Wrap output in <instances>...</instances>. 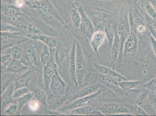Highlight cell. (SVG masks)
Returning <instances> with one entry per match:
<instances>
[{"mask_svg":"<svg viewBox=\"0 0 156 116\" xmlns=\"http://www.w3.org/2000/svg\"><path fill=\"white\" fill-rule=\"evenodd\" d=\"M117 32L119 36L120 48L118 61L121 63L123 56L124 43L128 38L130 32V26L129 12L125 5H122L118 22L117 23Z\"/></svg>","mask_w":156,"mask_h":116,"instance_id":"cell-1","label":"cell"},{"mask_svg":"<svg viewBox=\"0 0 156 116\" xmlns=\"http://www.w3.org/2000/svg\"><path fill=\"white\" fill-rule=\"evenodd\" d=\"M76 74L78 85L80 86L87 73V64L80 42L76 39Z\"/></svg>","mask_w":156,"mask_h":116,"instance_id":"cell-2","label":"cell"},{"mask_svg":"<svg viewBox=\"0 0 156 116\" xmlns=\"http://www.w3.org/2000/svg\"><path fill=\"white\" fill-rule=\"evenodd\" d=\"M29 38L20 32H1V51L7 48L20 45L27 41Z\"/></svg>","mask_w":156,"mask_h":116,"instance_id":"cell-3","label":"cell"},{"mask_svg":"<svg viewBox=\"0 0 156 116\" xmlns=\"http://www.w3.org/2000/svg\"><path fill=\"white\" fill-rule=\"evenodd\" d=\"M129 22L130 32L124 43L123 49V55L126 56H132L136 53L138 46L136 27L130 19Z\"/></svg>","mask_w":156,"mask_h":116,"instance_id":"cell-4","label":"cell"},{"mask_svg":"<svg viewBox=\"0 0 156 116\" xmlns=\"http://www.w3.org/2000/svg\"><path fill=\"white\" fill-rule=\"evenodd\" d=\"M83 9L95 27L108 22L113 18L112 14L103 10L88 8Z\"/></svg>","mask_w":156,"mask_h":116,"instance_id":"cell-5","label":"cell"},{"mask_svg":"<svg viewBox=\"0 0 156 116\" xmlns=\"http://www.w3.org/2000/svg\"><path fill=\"white\" fill-rule=\"evenodd\" d=\"M97 109L105 115H122L127 114L132 115L126 104L106 103L101 104Z\"/></svg>","mask_w":156,"mask_h":116,"instance_id":"cell-6","label":"cell"},{"mask_svg":"<svg viewBox=\"0 0 156 116\" xmlns=\"http://www.w3.org/2000/svg\"><path fill=\"white\" fill-rule=\"evenodd\" d=\"M1 20L15 23L23 15L22 9L14 5L1 3Z\"/></svg>","mask_w":156,"mask_h":116,"instance_id":"cell-7","label":"cell"},{"mask_svg":"<svg viewBox=\"0 0 156 116\" xmlns=\"http://www.w3.org/2000/svg\"><path fill=\"white\" fill-rule=\"evenodd\" d=\"M103 87H102L98 91L93 94L76 99L69 103L66 106L62 107L59 110L61 111H68V110L70 111L77 107L89 105L94 102L96 99L103 92Z\"/></svg>","mask_w":156,"mask_h":116,"instance_id":"cell-8","label":"cell"},{"mask_svg":"<svg viewBox=\"0 0 156 116\" xmlns=\"http://www.w3.org/2000/svg\"><path fill=\"white\" fill-rule=\"evenodd\" d=\"M77 9L81 16V22L79 29L82 34L89 41H90L94 33L96 32L95 27L86 15L83 7H79Z\"/></svg>","mask_w":156,"mask_h":116,"instance_id":"cell-9","label":"cell"},{"mask_svg":"<svg viewBox=\"0 0 156 116\" xmlns=\"http://www.w3.org/2000/svg\"><path fill=\"white\" fill-rule=\"evenodd\" d=\"M35 10L39 17L49 26L58 29H63L66 27V25L62 23L51 14L40 8Z\"/></svg>","mask_w":156,"mask_h":116,"instance_id":"cell-10","label":"cell"},{"mask_svg":"<svg viewBox=\"0 0 156 116\" xmlns=\"http://www.w3.org/2000/svg\"><path fill=\"white\" fill-rule=\"evenodd\" d=\"M117 23H115L113 25L115 31V39L109 53L110 56L111 64L113 70L115 69V65L118 59L120 48V37L117 32Z\"/></svg>","mask_w":156,"mask_h":116,"instance_id":"cell-11","label":"cell"},{"mask_svg":"<svg viewBox=\"0 0 156 116\" xmlns=\"http://www.w3.org/2000/svg\"><path fill=\"white\" fill-rule=\"evenodd\" d=\"M58 67L52 56L50 62L44 66L43 68L44 83L46 90H49L51 79L52 76L58 72Z\"/></svg>","mask_w":156,"mask_h":116,"instance_id":"cell-12","label":"cell"},{"mask_svg":"<svg viewBox=\"0 0 156 116\" xmlns=\"http://www.w3.org/2000/svg\"><path fill=\"white\" fill-rule=\"evenodd\" d=\"M103 87V86L101 83H93L89 84L72 96L69 99V103H70L76 99L93 94Z\"/></svg>","mask_w":156,"mask_h":116,"instance_id":"cell-13","label":"cell"},{"mask_svg":"<svg viewBox=\"0 0 156 116\" xmlns=\"http://www.w3.org/2000/svg\"><path fill=\"white\" fill-rule=\"evenodd\" d=\"M66 84L62 80L58 72H57L51 78L49 90L55 95L62 94L64 91Z\"/></svg>","mask_w":156,"mask_h":116,"instance_id":"cell-14","label":"cell"},{"mask_svg":"<svg viewBox=\"0 0 156 116\" xmlns=\"http://www.w3.org/2000/svg\"><path fill=\"white\" fill-rule=\"evenodd\" d=\"M20 60L24 65L28 68L34 66H39L36 52L33 48H29L24 51Z\"/></svg>","mask_w":156,"mask_h":116,"instance_id":"cell-15","label":"cell"},{"mask_svg":"<svg viewBox=\"0 0 156 116\" xmlns=\"http://www.w3.org/2000/svg\"><path fill=\"white\" fill-rule=\"evenodd\" d=\"M76 39H73L69 56V70L71 80L76 86H78L76 74Z\"/></svg>","mask_w":156,"mask_h":116,"instance_id":"cell-16","label":"cell"},{"mask_svg":"<svg viewBox=\"0 0 156 116\" xmlns=\"http://www.w3.org/2000/svg\"><path fill=\"white\" fill-rule=\"evenodd\" d=\"M106 36L105 32L101 31H96L94 33L90 41L92 49L95 53L98 60L100 59L98 53V49L104 42Z\"/></svg>","mask_w":156,"mask_h":116,"instance_id":"cell-17","label":"cell"},{"mask_svg":"<svg viewBox=\"0 0 156 116\" xmlns=\"http://www.w3.org/2000/svg\"><path fill=\"white\" fill-rule=\"evenodd\" d=\"M94 67L96 69L99 74L102 75L109 76V77L117 78L122 80H127V79L124 76L121 75L119 73L115 71L113 69L102 66L94 62L93 63Z\"/></svg>","mask_w":156,"mask_h":116,"instance_id":"cell-18","label":"cell"},{"mask_svg":"<svg viewBox=\"0 0 156 116\" xmlns=\"http://www.w3.org/2000/svg\"><path fill=\"white\" fill-rule=\"evenodd\" d=\"M72 114L83 115H105V114L97 108L89 105L77 107L70 110Z\"/></svg>","mask_w":156,"mask_h":116,"instance_id":"cell-19","label":"cell"},{"mask_svg":"<svg viewBox=\"0 0 156 116\" xmlns=\"http://www.w3.org/2000/svg\"><path fill=\"white\" fill-rule=\"evenodd\" d=\"M34 75V70H28L19 76L16 80L15 84V90L22 87H26Z\"/></svg>","mask_w":156,"mask_h":116,"instance_id":"cell-20","label":"cell"},{"mask_svg":"<svg viewBox=\"0 0 156 116\" xmlns=\"http://www.w3.org/2000/svg\"><path fill=\"white\" fill-rule=\"evenodd\" d=\"M34 40L41 41L47 45L49 48H57L58 47V40L56 38L46 36L43 34L39 35H31L28 37Z\"/></svg>","mask_w":156,"mask_h":116,"instance_id":"cell-21","label":"cell"},{"mask_svg":"<svg viewBox=\"0 0 156 116\" xmlns=\"http://www.w3.org/2000/svg\"><path fill=\"white\" fill-rule=\"evenodd\" d=\"M29 68L26 67L21 62L20 60L12 59L6 68L8 73H18L27 71Z\"/></svg>","mask_w":156,"mask_h":116,"instance_id":"cell-22","label":"cell"},{"mask_svg":"<svg viewBox=\"0 0 156 116\" xmlns=\"http://www.w3.org/2000/svg\"><path fill=\"white\" fill-rule=\"evenodd\" d=\"M15 90V85L11 84L10 85L5 92L1 96V107L3 108L12 101L13 94Z\"/></svg>","mask_w":156,"mask_h":116,"instance_id":"cell-23","label":"cell"},{"mask_svg":"<svg viewBox=\"0 0 156 116\" xmlns=\"http://www.w3.org/2000/svg\"><path fill=\"white\" fill-rule=\"evenodd\" d=\"M144 80L129 81V80H119L118 84L120 88L124 90H133L141 84Z\"/></svg>","mask_w":156,"mask_h":116,"instance_id":"cell-24","label":"cell"},{"mask_svg":"<svg viewBox=\"0 0 156 116\" xmlns=\"http://www.w3.org/2000/svg\"><path fill=\"white\" fill-rule=\"evenodd\" d=\"M71 20L73 26L79 29L81 22V16L78 9L69 7L68 8Z\"/></svg>","mask_w":156,"mask_h":116,"instance_id":"cell-25","label":"cell"},{"mask_svg":"<svg viewBox=\"0 0 156 116\" xmlns=\"http://www.w3.org/2000/svg\"><path fill=\"white\" fill-rule=\"evenodd\" d=\"M104 29L106 36L108 42L109 53L110 52L115 39V31L113 25L111 24L106 23L105 25Z\"/></svg>","mask_w":156,"mask_h":116,"instance_id":"cell-26","label":"cell"},{"mask_svg":"<svg viewBox=\"0 0 156 116\" xmlns=\"http://www.w3.org/2000/svg\"><path fill=\"white\" fill-rule=\"evenodd\" d=\"M66 54L67 51L65 48L59 46L56 48L54 60L58 67H60L61 65L66 57Z\"/></svg>","mask_w":156,"mask_h":116,"instance_id":"cell-27","label":"cell"},{"mask_svg":"<svg viewBox=\"0 0 156 116\" xmlns=\"http://www.w3.org/2000/svg\"><path fill=\"white\" fill-rule=\"evenodd\" d=\"M51 56L50 53V48L47 45H44L40 56L41 63L44 66L50 62Z\"/></svg>","mask_w":156,"mask_h":116,"instance_id":"cell-28","label":"cell"},{"mask_svg":"<svg viewBox=\"0 0 156 116\" xmlns=\"http://www.w3.org/2000/svg\"><path fill=\"white\" fill-rule=\"evenodd\" d=\"M34 96L37 100L43 105L46 106L48 103V98L46 93L44 90L41 89L35 88L32 90Z\"/></svg>","mask_w":156,"mask_h":116,"instance_id":"cell-29","label":"cell"},{"mask_svg":"<svg viewBox=\"0 0 156 116\" xmlns=\"http://www.w3.org/2000/svg\"><path fill=\"white\" fill-rule=\"evenodd\" d=\"M130 110V113L134 115H148V114L142 108L137 104H126Z\"/></svg>","mask_w":156,"mask_h":116,"instance_id":"cell-30","label":"cell"},{"mask_svg":"<svg viewBox=\"0 0 156 116\" xmlns=\"http://www.w3.org/2000/svg\"><path fill=\"white\" fill-rule=\"evenodd\" d=\"M1 32H20L18 28L13 24L6 21H1Z\"/></svg>","mask_w":156,"mask_h":116,"instance_id":"cell-31","label":"cell"},{"mask_svg":"<svg viewBox=\"0 0 156 116\" xmlns=\"http://www.w3.org/2000/svg\"><path fill=\"white\" fill-rule=\"evenodd\" d=\"M34 96V93L30 90L29 92L18 98V109H21V108L23 107L25 104L30 102L32 100Z\"/></svg>","mask_w":156,"mask_h":116,"instance_id":"cell-32","label":"cell"},{"mask_svg":"<svg viewBox=\"0 0 156 116\" xmlns=\"http://www.w3.org/2000/svg\"><path fill=\"white\" fill-rule=\"evenodd\" d=\"M144 8L146 12L152 18L155 19L156 11L151 3L148 2L144 3Z\"/></svg>","mask_w":156,"mask_h":116,"instance_id":"cell-33","label":"cell"},{"mask_svg":"<svg viewBox=\"0 0 156 116\" xmlns=\"http://www.w3.org/2000/svg\"><path fill=\"white\" fill-rule=\"evenodd\" d=\"M11 55L7 54L1 56V70L4 69H6L8 65L12 60Z\"/></svg>","mask_w":156,"mask_h":116,"instance_id":"cell-34","label":"cell"},{"mask_svg":"<svg viewBox=\"0 0 156 116\" xmlns=\"http://www.w3.org/2000/svg\"><path fill=\"white\" fill-rule=\"evenodd\" d=\"M23 52L22 48L20 47L19 45L13 46L11 54L12 59L20 60Z\"/></svg>","mask_w":156,"mask_h":116,"instance_id":"cell-35","label":"cell"},{"mask_svg":"<svg viewBox=\"0 0 156 116\" xmlns=\"http://www.w3.org/2000/svg\"><path fill=\"white\" fill-rule=\"evenodd\" d=\"M30 91L29 88L26 87H22L14 90L13 94V99H18L29 92Z\"/></svg>","mask_w":156,"mask_h":116,"instance_id":"cell-36","label":"cell"},{"mask_svg":"<svg viewBox=\"0 0 156 116\" xmlns=\"http://www.w3.org/2000/svg\"><path fill=\"white\" fill-rule=\"evenodd\" d=\"M143 88L156 94V77L144 84Z\"/></svg>","mask_w":156,"mask_h":116,"instance_id":"cell-37","label":"cell"},{"mask_svg":"<svg viewBox=\"0 0 156 116\" xmlns=\"http://www.w3.org/2000/svg\"><path fill=\"white\" fill-rule=\"evenodd\" d=\"M148 100L156 113V94L150 91L148 96Z\"/></svg>","mask_w":156,"mask_h":116,"instance_id":"cell-38","label":"cell"},{"mask_svg":"<svg viewBox=\"0 0 156 116\" xmlns=\"http://www.w3.org/2000/svg\"><path fill=\"white\" fill-rule=\"evenodd\" d=\"M67 1L69 6L71 8L78 9L81 6L83 0H66Z\"/></svg>","mask_w":156,"mask_h":116,"instance_id":"cell-39","label":"cell"},{"mask_svg":"<svg viewBox=\"0 0 156 116\" xmlns=\"http://www.w3.org/2000/svg\"><path fill=\"white\" fill-rule=\"evenodd\" d=\"M18 108V105L16 104H12L10 105L5 110V114H13Z\"/></svg>","mask_w":156,"mask_h":116,"instance_id":"cell-40","label":"cell"},{"mask_svg":"<svg viewBox=\"0 0 156 116\" xmlns=\"http://www.w3.org/2000/svg\"><path fill=\"white\" fill-rule=\"evenodd\" d=\"M39 101L36 100H31L29 102V107L33 111L37 110L39 107Z\"/></svg>","mask_w":156,"mask_h":116,"instance_id":"cell-41","label":"cell"},{"mask_svg":"<svg viewBox=\"0 0 156 116\" xmlns=\"http://www.w3.org/2000/svg\"><path fill=\"white\" fill-rule=\"evenodd\" d=\"M147 28L149 30L150 33L152 35L156 40V29L154 27L153 23L151 22H148L147 24Z\"/></svg>","mask_w":156,"mask_h":116,"instance_id":"cell-42","label":"cell"},{"mask_svg":"<svg viewBox=\"0 0 156 116\" xmlns=\"http://www.w3.org/2000/svg\"><path fill=\"white\" fill-rule=\"evenodd\" d=\"M148 35L153 50H154V53H155L156 56V40L150 32L148 34Z\"/></svg>","mask_w":156,"mask_h":116,"instance_id":"cell-43","label":"cell"},{"mask_svg":"<svg viewBox=\"0 0 156 116\" xmlns=\"http://www.w3.org/2000/svg\"><path fill=\"white\" fill-rule=\"evenodd\" d=\"M147 28L144 24H142L139 25L137 27V32L140 33H144L147 31Z\"/></svg>","mask_w":156,"mask_h":116,"instance_id":"cell-44","label":"cell"},{"mask_svg":"<svg viewBox=\"0 0 156 116\" xmlns=\"http://www.w3.org/2000/svg\"><path fill=\"white\" fill-rule=\"evenodd\" d=\"M1 3L13 5V0H1Z\"/></svg>","mask_w":156,"mask_h":116,"instance_id":"cell-45","label":"cell"},{"mask_svg":"<svg viewBox=\"0 0 156 116\" xmlns=\"http://www.w3.org/2000/svg\"><path fill=\"white\" fill-rule=\"evenodd\" d=\"M49 114L51 115H62V114H62V113H59L58 112L52 111L51 112V113H49Z\"/></svg>","mask_w":156,"mask_h":116,"instance_id":"cell-46","label":"cell"},{"mask_svg":"<svg viewBox=\"0 0 156 116\" xmlns=\"http://www.w3.org/2000/svg\"><path fill=\"white\" fill-rule=\"evenodd\" d=\"M150 2L156 11V0H150Z\"/></svg>","mask_w":156,"mask_h":116,"instance_id":"cell-47","label":"cell"},{"mask_svg":"<svg viewBox=\"0 0 156 116\" xmlns=\"http://www.w3.org/2000/svg\"><path fill=\"white\" fill-rule=\"evenodd\" d=\"M153 25H154V27L156 29V23H153Z\"/></svg>","mask_w":156,"mask_h":116,"instance_id":"cell-48","label":"cell"},{"mask_svg":"<svg viewBox=\"0 0 156 116\" xmlns=\"http://www.w3.org/2000/svg\"><path fill=\"white\" fill-rule=\"evenodd\" d=\"M100 1H112V0H100Z\"/></svg>","mask_w":156,"mask_h":116,"instance_id":"cell-49","label":"cell"},{"mask_svg":"<svg viewBox=\"0 0 156 116\" xmlns=\"http://www.w3.org/2000/svg\"><path fill=\"white\" fill-rule=\"evenodd\" d=\"M83 1H85V0H83Z\"/></svg>","mask_w":156,"mask_h":116,"instance_id":"cell-50","label":"cell"}]
</instances>
